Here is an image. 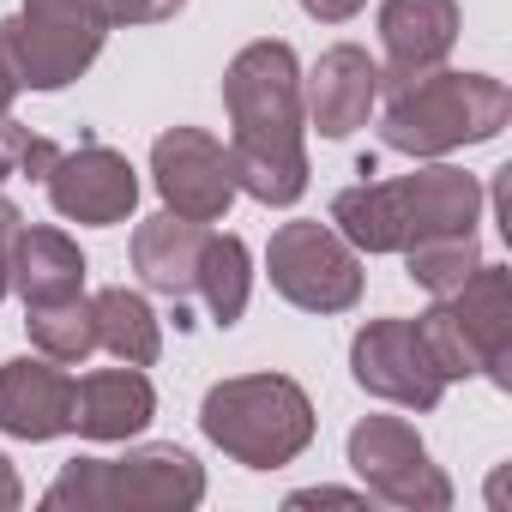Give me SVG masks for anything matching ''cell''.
<instances>
[{"instance_id": "1", "label": "cell", "mask_w": 512, "mask_h": 512, "mask_svg": "<svg viewBox=\"0 0 512 512\" xmlns=\"http://www.w3.org/2000/svg\"><path fill=\"white\" fill-rule=\"evenodd\" d=\"M229 109V169L235 187L260 205H296L308 193V145H302V67L296 49L266 37L247 43L223 67Z\"/></svg>"}, {"instance_id": "2", "label": "cell", "mask_w": 512, "mask_h": 512, "mask_svg": "<svg viewBox=\"0 0 512 512\" xmlns=\"http://www.w3.org/2000/svg\"><path fill=\"white\" fill-rule=\"evenodd\" d=\"M476 217H482V181L452 163L410 169L398 181H362L332 199V229L356 253H404L410 241L428 235H464L476 229Z\"/></svg>"}, {"instance_id": "3", "label": "cell", "mask_w": 512, "mask_h": 512, "mask_svg": "<svg viewBox=\"0 0 512 512\" xmlns=\"http://www.w3.org/2000/svg\"><path fill=\"white\" fill-rule=\"evenodd\" d=\"M506 121H512V91L500 79L428 67V73H410L392 85L380 139H386V151H404V157H446V151L500 139Z\"/></svg>"}, {"instance_id": "4", "label": "cell", "mask_w": 512, "mask_h": 512, "mask_svg": "<svg viewBox=\"0 0 512 512\" xmlns=\"http://www.w3.org/2000/svg\"><path fill=\"white\" fill-rule=\"evenodd\" d=\"M199 428L247 470H284L314 446V404L290 374H235L205 392Z\"/></svg>"}, {"instance_id": "5", "label": "cell", "mask_w": 512, "mask_h": 512, "mask_svg": "<svg viewBox=\"0 0 512 512\" xmlns=\"http://www.w3.org/2000/svg\"><path fill=\"white\" fill-rule=\"evenodd\" d=\"M205 500V470L175 440L133 446L127 458H73L43 506L55 512H187Z\"/></svg>"}, {"instance_id": "6", "label": "cell", "mask_w": 512, "mask_h": 512, "mask_svg": "<svg viewBox=\"0 0 512 512\" xmlns=\"http://www.w3.org/2000/svg\"><path fill=\"white\" fill-rule=\"evenodd\" d=\"M266 272H272V290L302 314H350L362 302V253L332 223H314V217L278 223L266 247Z\"/></svg>"}, {"instance_id": "7", "label": "cell", "mask_w": 512, "mask_h": 512, "mask_svg": "<svg viewBox=\"0 0 512 512\" xmlns=\"http://www.w3.org/2000/svg\"><path fill=\"white\" fill-rule=\"evenodd\" d=\"M350 470L368 482V494L404 506V512H446L452 482L428 458L422 434L404 416H362L350 428Z\"/></svg>"}, {"instance_id": "8", "label": "cell", "mask_w": 512, "mask_h": 512, "mask_svg": "<svg viewBox=\"0 0 512 512\" xmlns=\"http://www.w3.org/2000/svg\"><path fill=\"white\" fill-rule=\"evenodd\" d=\"M350 374L368 398H386L404 410H434L446 398V374L434 368L416 320H368L350 338Z\"/></svg>"}, {"instance_id": "9", "label": "cell", "mask_w": 512, "mask_h": 512, "mask_svg": "<svg viewBox=\"0 0 512 512\" xmlns=\"http://www.w3.org/2000/svg\"><path fill=\"white\" fill-rule=\"evenodd\" d=\"M151 181L163 193V205L175 217H193V223H223L229 205H235V169H229V151L199 133V127H169L157 133L151 145Z\"/></svg>"}, {"instance_id": "10", "label": "cell", "mask_w": 512, "mask_h": 512, "mask_svg": "<svg viewBox=\"0 0 512 512\" xmlns=\"http://www.w3.org/2000/svg\"><path fill=\"white\" fill-rule=\"evenodd\" d=\"M49 205L67 217V223H91V229H109V223H127V211L139 205V175L121 151L109 145H79V151H61L49 163Z\"/></svg>"}, {"instance_id": "11", "label": "cell", "mask_w": 512, "mask_h": 512, "mask_svg": "<svg viewBox=\"0 0 512 512\" xmlns=\"http://www.w3.org/2000/svg\"><path fill=\"white\" fill-rule=\"evenodd\" d=\"M440 302H446V314H452V326H458L476 374L494 380L500 392H512V278H506V266H488L482 260Z\"/></svg>"}, {"instance_id": "12", "label": "cell", "mask_w": 512, "mask_h": 512, "mask_svg": "<svg viewBox=\"0 0 512 512\" xmlns=\"http://www.w3.org/2000/svg\"><path fill=\"white\" fill-rule=\"evenodd\" d=\"M374 103H380V67L356 43L326 49L302 79V115L320 127V139H350L356 127H368Z\"/></svg>"}, {"instance_id": "13", "label": "cell", "mask_w": 512, "mask_h": 512, "mask_svg": "<svg viewBox=\"0 0 512 512\" xmlns=\"http://www.w3.org/2000/svg\"><path fill=\"white\" fill-rule=\"evenodd\" d=\"M103 37L109 31H79V25H49V19H0V49H7L13 73H19V91H61L73 85L97 55H103Z\"/></svg>"}, {"instance_id": "14", "label": "cell", "mask_w": 512, "mask_h": 512, "mask_svg": "<svg viewBox=\"0 0 512 512\" xmlns=\"http://www.w3.org/2000/svg\"><path fill=\"white\" fill-rule=\"evenodd\" d=\"M73 428V380L49 356H19L0 368V434L55 440Z\"/></svg>"}, {"instance_id": "15", "label": "cell", "mask_w": 512, "mask_h": 512, "mask_svg": "<svg viewBox=\"0 0 512 512\" xmlns=\"http://www.w3.org/2000/svg\"><path fill=\"white\" fill-rule=\"evenodd\" d=\"M452 43H458V0H386L380 7V49H386L380 85L440 67Z\"/></svg>"}, {"instance_id": "16", "label": "cell", "mask_w": 512, "mask_h": 512, "mask_svg": "<svg viewBox=\"0 0 512 512\" xmlns=\"http://www.w3.org/2000/svg\"><path fill=\"white\" fill-rule=\"evenodd\" d=\"M157 416V392L139 368H97L73 380V428L85 440H133Z\"/></svg>"}, {"instance_id": "17", "label": "cell", "mask_w": 512, "mask_h": 512, "mask_svg": "<svg viewBox=\"0 0 512 512\" xmlns=\"http://www.w3.org/2000/svg\"><path fill=\"white\" fill-rule=\"evenodd\" d=\"M205 223L193 217H175V211H157L133 229V272L145 278V290L169 296L175 308L193 296V278H199V253H205Z\"/></svg>"}, {"instance_id": "18", "label": "cell", "mask_w": 512, "mask_h": 512, "mask_svg": "<svg viewBox=\"0 0 512 512\" xmlns=\"http://www.w3.org/2000/svg\"><path fill=\"white\" fill-rule=\"evenodd\" d=\"M13 290L25 296V308L85 296L79 241L67 229H49V223H19V235H13Z\"/></svg>"}, {"instance_id": "19", "label": "cell", "mask_w": 512, "mask_h": 512, "mask_svg": "<svg viewBox=\"0 0 512 512\" xmlns=\"http://www.w3.org/2000/svg\"><path fill=\"white\" fill-rule=\"evenodd\" d=\"M91 314H97V350H109L115 362L127 368H151L163 356V326L151 314V302L127 284H109L91 296Z\"/></svg>"}, {"instance_id": "20", "label": "cell", "mask_w": 512, "mask_h": 512, "mask_svg": "<svg viewBox=\"0 0 512 512\" xmlns=\"http://www.w3.org/2000/svg\"><path fill=\"white\" fill-rule=\"evenodd\" d=\"M193 296H205V314H211L217 326H235V320L247 314V296H253V260H247V241H241V235H205Z\"/></svg>"}, {"instance_id": "21", "label": "cell", "mask_w": 512, "mask_h": 512, "mask_svg": "<svg viewBox=\"0 0 512 512\" xmlns=\"http://www.w3.org/2000/svg\"><path fill=\"white\" fill-rule=\"evenodd\" d=\"M25 332H31V344H37L49 362H85V356L97 350V314H91L85 296L25 308Z\"/></svg>"}, {"instance_id": "22", "label": "cell", "mask_w": 512, "mask_h": 512, "mask_svg": "<svg viewBox=\"0 0 512 512\" xmlns=\"http://www.w3.org/2000/svg\"><path fill=\"white\" fill-rule=\"evenodd\" d=\"M404 266H410V278H416L428 296H452V290L482 266L476 229H464V235H428V241H410V247H404Z\"/></svg>"}, {"instance_id": "23", "label": "cell", "mask_w": 512, "mask_h": 512, "mask_svg": "<svg viewBox=\"0 0 512 512\" xmlns=\"http://www.w3.org/2000/svg\"><path fill=\"white\" fill-rule=\"evenodd\" d=\"M0 151H7V163L13 169H25V175H49V163L61 157L43 133H31L25 121H13V115H0Z\"/></svg>"}, {"instance_id": "24", "label": "cell", "mask_w": 512, "mask_h": 512, "mask_svg": "<svg viewBox=\"0 0 512 512\" xmlns=\"http://www.w3.org/2000/svg\"><path fill=\"white\" fill-rule=\"evenodd\" d=\"M25 19H49V25H79V31H115L103 0H25Z\"/></svg>"}, {"instance_id": "25", "label": "cell", "mask_w": 512, "mask_h": 512, "mask_svg": "<svg viewBox=\"0 0 512 512\" xmlns=\"http://www.w3.org/2000/svg\"><path fill=\"white\" fill-rule=\"evenodd\" d=\"M187 7V0H103L109 25H163Z\"/></svg>"}, {"instance_id": "26", "label": "cell", "mask_w": 512, "mask_h": 512, "mask_svg": "<svg viewBox=\"0 0 512 512\" xmlns=\"http://www.w3.org/2000/svg\"><path fill=\"white\" fill-rule=\"evenodd\" d=\"M19 205H7V199H0V296H7L13 290V235H19Z\"/></svg>"}, {"instance_id": "27", "label": "cell", "mask_w": 512, "mask_h": 512, "mask_svg": "<svg viewBox=\"0 0 512 512\" xmlns=\"http://www.w3.org/2000/svg\"><path fill=\"white\" fill-rule=\"evenodd\" d=\"M362 7H368V0H302V13L320 19V25H350Z\"/></svg>"}, {"instance_id": "28", "label": "cell", "mask_w": 512, "mask_h": 512, "mask_svg": "<svg viewBox=\"0 0 512 512\" xmlns=\"http://www.w3.org/2000/svg\"><path fill=\"white\" fill-rule=\"evenodd\" d=\"M362 506L368 494H350V488H302V494H290V506Z\"/></svg>"}, {"instance_id": "29", "label": "cell", "mask_w": 512, "mask_h": 512, "mask_svg": "<svg viewBox=\"0 0 512 512\" xmlns=\"http://www.w3.org/2000/svg\"><path fill=\"white\" fill-rule=\"evenodd\" d=\"M25 500V482H19V470H13V458L0 452V512H13Z\"/></svg>"}, {"instance_id": "30", "label": "cell", "mask_w": 512, "mask_h": 512, "mask_svg": "<svg viewBox=\"0 0 512 512\" xmlns=\"http://www.w3.org/2000/svg\"><path fill=\"white\" fill-rule=\"evenodd\" d=\"M13 97H19V73H13L7 49H0V115H13Z\"/></svg>"}, {"instance_id": "31", "label": "cell", "mask_w": 512, "mask_h": 512, "mask_svg": "<svg viewBox=\"0 0 512 512\" xmlns=\"http://www.w3.org/2000/svg\"><path fill=\"white\" fill-rule=\"evenodd\" d=\"M7 175H13V163H7V151H0V181H7Z\"/></svg>"}]
</instances>
